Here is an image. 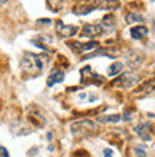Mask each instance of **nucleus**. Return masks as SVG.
Segmentation results:
<instances>
[{
  "label": "nucleus",
  "instance_id": "f257e3e1",
  "mask_svg": "<svg viewBox=\"0 0 155 157\" xmlns=\"http://www.w3.org/2000/svg\"><path fill=\"white\" fill-rule=\"evenodd\" d=\"M46 64V56L43 54H35V53H25L23 59L20 62V66L26 71H42Z\"/></svg>",
  "mask_w": 155,
  "mask_h": 157
},
{
  "label": "nucleus",
  "instance_id": "2eb2a0df",
  "mask_svg": "<svg viewBox=\"0 0 155 157\" xmlns=\"http://www.w3.org/2000/svg\"><path fill=\"white\" fill-rule=\"evenodd\" d=\"M144 89H151V90H155V78H152V80H149V82L144 86Z\"/></svg>",
  "mask_w": 155,
  "mask_h": 157
},
{
  "label": "nucleus",
  "instance_id": "dca6fc26",
  "mask_svg": "<svg viewBox=\"0 0 155 157\" xmlns=\"http://www.w3.org/2000/svg\"><path fill=\"white\" fill-rule=\"evenodd\" d=\"M36 23H38V25H40V26H46V25H51L52 23V20L51 19H39L38 21H36Z\"/></svg>",
  "mask_w": 155,
  "mask_h": 157
},
{
  "label": "nucleus",
  "instance_id": "6ab92c4d",
  "mask_svg": "<svg viewBox=\"0 0 155 157\" xmlns=\"http://www.w3.org/2000/svg\"><path fill=\"white\" fill-rule=\"evenodd\" d=\"M112 154H113V151L111 149H105L104 150V157H112Z\"/></svg>",
  "mask_w": 155,
  "mask_h": 157
},
{
  "label": "nucleus",
  "instance_id": "ddd939ff",
  "mask_svg": "<svg viewBox=\"0 0 155 157\" xmlns=\"http://www.w3.org/2000/svg\"><path fill=\"white\" fill-rule=\"evenodd\" d=\"M126 23L128 25H134V23H139V21H144L145 19H144L142 14H139V13H128V16H126Z\"/></svg>",
  "mask_w": 155,
  "mask_h": 157
},
{
  "label": "nucleus",
  "instance_id": "4468645a",
  "mask_svg": "<svg viewBox=\"0 0 155 157\" xmlns=\"http://www.w3.org/2000/svg\"><path fill=\"white\" fill-rule=\"evenodd\" d=\"M98 120L101 123H118L121 120V116L119 114H106V116H99Z\"/></svg>",
  "mask_w": 155,
  "mask_h": 157
},
{
  "label": "nucleus",
  "instance_id": "9d476101",
  "mask_svg": "<svg viewBox=\"0 0 155 157\" xmlns=\"http://www.w3.org/2000/svg\"><path fill=\"white\" fill-rule=\"evenodd\" d=\"M95 9H96V4L93 2V4H79V6H76L73 12H75V14H88Z\"/></svg>",
  "mask_w": 155,
  "mask_h": 157
},
{
  "label": "nucleus",
  "instance_id": "9b49d317",
  "mask_svg": "<svg viewBox=\"0 0 155 157\" xmlns=\"http://www.w3.org/2000/svg\"><path fill=\"white\" fill-rule=\"evenodd\" d=\"M122 69H124L122 63H119V62L112 63V64L109 66V69H108V76H111V77H115V76H118L119 73H121Z\"/></svg>",
  "mask_w": 155,
  "mask_h": 157
},
{
  "label": "nucleus",
  "instance_id": "f3484780",
  "mask_svg": "<svg viewBox=\"0 0 155 157\" xmlns=\"http://www.w3.org/2000/svg\"><path fill=\"white\" fill-rule=\"evenodd\" d=\"M0 157H10L9 156V151L6 147H3V146H0Z\"/></svg>",
  "mask_w": 155,
  "mask_h": 157
},
{
  "label": "nucleus",
  "instance_id": "7ed1b4c3",
  "mask_svg": "<svg viewBox=\"0 0 155 157\" xmlns=\"http://www.w3.org/2000/svg\"><path fill=\"white\" fill-rule=\"evenodd\" d=\"M139 83V77L134 73H124L121 77H118L115 82L112 83L113 86H118V87H122V89H131L134 87L135 84Z\"/></svg>",
  "mask_w": 155,
  "mask_h": 157
},
{
  "label": "nucleus",
  "instance_id": "423d86ee",
  "mask_svg": "<svg viewBox=\"0 0 155 157\" xmlns=\"http://www.w3.org/2000/svg\"><path fill=\"white\" fill-rule=\"evenodd\" d=\"M71 46H75V49L80 53H85V52H91V50L99 49V43L98 41H89V43H78V41H73L71 43Z\"/></svg>",
  "mask_w": 155,
  "mask_h": 157
},
{
  "label": "nucleus",
  "instance_id": "20e7f679",
  "mask_svg": "<svg viewBox=\"0 0 155 157\" xmlns=\"http://www.w3.org/2000/svg\"><path fill=\"white\" fill-rule=\"evenodd\" d=\"M105 30L101 25H85V27L82 29V37H88V39H93L102 34Z\"/></svg>",
  "mask_w": 155,
  "mask_h": 157
},
{
  "label": "nucleus",
  "instance_id": "39448f33",
  "mask_svg": "<svg viewBox=\"0 0 155 157\" xmlns=\"http://www.w3.org/2000/svg\"><path fill=\"white\" fill-rule=\"evenodd\" d=\"M56 32L60 37H71V36H75L78 27L71 25H63L62 21H56Z\"/></svg>",
  "mask_w": 155,
  "mask_h": 157
},
{
  "label": "nucleus",
  "instance_id": "f8f14e48",
  "mask_svg": "<svg viewBox=\"0 0 155 157\" xmlns=\"http://www.w3.org/2000/svg\"><path fill=\"white\" fill-rule=\"evenodd\" d=\"M101 26L104 27V30H112L115 27V19H113L112 14H108L102 19V23Z\"/></svg>",
  "mask_w": 155,
  "mask_h": 157
},
{
  "label": "nucleus",
  "instance_id": "aec40b11",
  "mask_svg": "<svg viewBox=\"0 0 155 157\" xmlns=\"http://www.w3.org/2000/svg\"><path fill=\"white\" fill-rule=\"evenodd\" d=\"M131 119H132V116H131V113H125V117H124V120H125V121H129Z\"/></svg>",
  "mask_w": 155,
  "mask_h": 157
},
{
  "label": "nucleus",
  "instance_id": "1a4fd4ad",
  "mask_svg": "<svg viewBox=\"0 0 155 157\" xmlns=\"http://www.w3.org/2000/svg\"><path fill=\"white\" fill-rule=\"evenodd\" d=\"M135 132L138 133L139 136L142 137L145 141H149L151 140V134H149V124L148 123H142L135 127Z\"/></svg>",
  "mask_w": 155,
  "mask_h": 157
},
{
  "label": "nucleus",
  "instance_id": "412c9836",
  "mask_svg": "<svg viewBox=\"0 0 155 157\" xmlns=\"http://www.w3.org/2000/svg\"><path fill=\"white\" fill-rule=\"evenodd\" d=\"M4 3V0H0V4H3Z\"/></svg>",
  "mask_w": 155,
  "mask_h": 157
},
{
  "label": "nucleus",
  "instance_id": "6e6552de",
  "mask_svg": "<svg viewBox=\"0 0 155 157\" xmlns=\"http://www.w3.org/2000/svg\"><path fill=\"white\" fill-rule=\"evenodd\" d=\"M148 34V29L145 26H135L131 29V37L135 39V40H141V39L147 37Z\"/></svg>",
  "mask_w": 155,
  "mask_h": 157
},
{
  "label": "nucleus",
  "instance_id": "0eeeda50",
  "mask_svg": "<svg viewBox=\"0 0 155 157\" xmlns=\"http://www.w3.org/2000/svg\"><path fill=\"white\" fill-rule=\"evenodd\" d=\"M63 78H65V73L58 70V69H55L51 73V76L47 77V86L51 87V86H53V84H58V83L63 82Z\"/></svg>",
  "mask_w": 155,
  "mask_h": 157
},
{
  "label": "nucleus",
  "instance_id": "f03ea898",
  "mask_svg": "<svg viewBox=\"0 0 155 157\" xmlns=\"http://www.w3.org/2000/svg\"><path fill=\"white\" fill-rule=\"evenodd\" d=\"M72 133L76 137H91L96 134L98 132V124L92 120H79L71 126Z\"/></svg>",
  "mask_w": 155,
  "mask_h": 157
},
{
  "label": "nucleus",
  "instance_id": "a211bd4d",
  "mask_svg": "<svg viewBox=\"0 0 155 157\" xmlns=\"http://www.w3.org/2000/svg\"><path fill=\"white\" fill-rule=\"evenodd\" d=\"M135 153H137L138 157H145V151H144V149H135Z\"/></svg>",
  "mask_w": 155,
  "mask_h": 157
}]
</instances>
